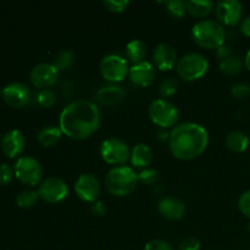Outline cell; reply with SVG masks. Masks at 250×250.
<instances>
[{"label":"cell","instance_id":"52a82bcc","mask_svg":"<svg viewBox=\"0 0 250 250\" xmlns=\"http://www.w3.org/2000/svg\"><path fill=\"white\" fill-rule=\"evenodd\" d=\"M100 155L106 164L122 166L131 159V150L126 142L112 137L100 144Z\"/></svg>","mask_w":250,"mask_h":250},{"label":"cell","instance_id":"f546056e","mask_svg":"<svg viewBox=\"0 0 250 250\" xmlns=\"http://www.w3.org/2000/svg\"><path fill=\"white\" fill-rule=\"evenodd\" d=\"M37 103H38L39 106L44 107V109H49V107L55 105L56 94L51 89L39 90L38 95H37Z\"/></svg>","mask_w":250,"mask_h":250},{"label":"cell","instance_id":"2e32d148","mask_svg":"<svg viewBox=\"0 0 250 250\" xmlns=\"http://www.w3.org/2000/svg\"><path fill=\"white\" fill-rule=\"evenodd\" d=\"M26 141L22 132L19 129H11L6 132L1 139V150L7 158L15 159L21 155L24 150Z\"/></svg>","mask_w":250,"mask_h":250},{"label":"cell","instance_id":"44dd1931","mask_svg":"<svg viewBox=\"0 0 250 250\" xmlns=\"http://www.w3.org/2000/svg\"><path fill=\"white\" fill-rule=\"evenodd\" d=\"M249 137L242 131H231L226 136L225 144L233 153H244L249 146Z\"/></svg>","mask_w":250,"mask_h":250},{"label":"cell","instance_id":"277c9868","mask_svg":"<svg viewBox=\"0 0 250 250\" xmlns=\"http://www.w3.org/2000/svg\"><path fill=\"white\" fill-rule=\"evenodd\" d=\"M193 41L204 49H219L225 44L226 29L215 20L198 21L192 28Z\"/></svg>","mask_w":250,"mask_h":250},{"label":"cell","instance_id":"d6986e66","mask_svg":"<svg viewBox=\"0 0 250 250\" xmlns=\"http://www.w3.org/2000/svg\"><path fill=\"white\" fill-rule=\"evenodd\" d=\"M95 97L100 104L106 105V106H114V105H117L124 100V98L126 97V92L120 85L111 84L100 88Z\"/></svg>","mask_w":250,"mask_h":250},{"label":"cell","instance_id":"e575fe53","mask_svg":"<svg viewBox=\"0 0 250 250\" xmlns=\"http://www.w3.org/2000/svg\"><path fill=\"white\" fill-rule=\"evenodd\" d=\"M14 168L7 164H1L0 165V186L9 185L14 177Z\"/></svg>","mask_w":250,"mask_h":250},{"label":"cell","instance_id":"9a60e30c","mask_svg":"<svg viewBox=\"0 0 250 250\" xmlns=\"http://www.w3.org/2000/svg\"><path fill=\"white\" fill-rule=\"evenodd\" d=\"M153 61L160 71H170L177 65V53L167 43H159L153 50Z\"/></svg>","mask_w":250,"mask_h":250},{"label":"cell","instance_id":"d4e9b609","mask_svg":"<svg viewBox=\"0 0 250 250\" xmlns=\"http://www.w3.org/2000/svg\"><path fill=\"white\" fill-rule=\"evenodd\" d=\"M243 65L244 62L242 61V59L233 54L229 58L220 61V71L225 75H237L238 72H241Z\"/></svg>","mask_w":250,"mask_h":250},{"label":"cell","instance_id":"836d02e7","mask_svg":"<svg viewBox=\"0 0 250 250\" xmlns=\"http://www.w3.org/2000/svg\"><path fill=\"white\" fill-rule=\"evenodd\" d=\"M238 208L242 214L250 220V189L241 194L238 199Z\"/></svg>","mask_w":250,"mask_h":250},{"label":"cell","instance_id":"9c48e42d","mask_svg":"<svg viewBox=\"0 0 250 250\" xmlns=\"http://www.w3.org/2000/svg\"><path fill=\"white\" fill-rule=\"evenodd\" d=\"M15 177L26 186H37L42 182L43 168L41 163L32 156H22L15 163Z\"/></svg>","mask_w":250,"mask_h":250},{"label":"cell","instance_id":"4dcf8cb0","mask_svg":"<svg viewBox=\"0 0 250 250\" xmlns=\"http://www.w3.org/2000/svg\"><path fill=\"white\" fill-rule=\"evenodd\" d=\"M138 180L139 182H142L143 185H154V183L159 180V173L158 171L154 170V168H144V170H142L141 172L138 173Z\"/></svg>","mask_w":250,"mask_h":250},{"label":"cell","instance_id":"f1b7e54d","mask_svg":"<svg viewBox=\"0 0 250 250\" xmlns=\"http://www.w3.org/2000/svg\"><path fill=\"white\" fill-rule=\"evenodd\" d=\"M178 87H180V83H178L177 78L167 77L160 83L159 92H160V94L163 95L164 98L172 97V95L178 90Z\"/></svg>","mask_w":250,"mask_h":250},{"label":"cell","instance_id":"484cf974","mask_svg":"<svg viewBox=\"0 0 250 250\" xmlns=\"http://www.w3.org/2000/svg\"><path fill=\"white\" fill-rule=\"evenodd\" d=\"M39 199V194L38 192L32 189H27L23 190V192L20 193L16 198V203L20 208L22 209H31L33 208L34 205L37 204Z\"/></svg>","mask_w":250,"mask_h":250},{"label":"cell","instance_id":"6da1fadb","mask_svg":"<svg viewBox=\"0 0 250 250\" xmlns=\"http://www.w3.org/2000/svg\"><path fill=\"white\" fill-rule=\"evenodd\" d=\"M102 122L99 107L90 100H73L60 114L59 127L62 134L73 141H83L98 131Z\"/></svg>","mask_w":250,"mask_h":250},{"label":"cell","instance_id":"b9f144b4","mask_svg":"<svg viewBox=\"0 0 250 250\" xmlns=\"http://www.w3.org/2000/svg\"><path fill=\"white\" fill-rule=\"evenodd\" d=\"M248 231L250 232V221H249V224H248Z\"/></svg>","mask_w":250,"mask_h":250},{"label":"cell","instance_id":"ffe728a7","mask_svg":"<svg viewBox=\"0 0 250 250\" xmlns=\"http://www.w3.org/2000/svg\"><path fill=\"white\" fill-rule=\"evenodd\" d=\"M131 163L136 168H146L153 161V150L146 143H137L131 150Z\"/></svg>","mask_w":250,"mask_h":250},{"label":"cell","instance_id":"30bf717a","mask_svg":"<svg viewBox=\"0 0 250 250\" xmlns=\"http://www.w3.org/2000/svg\"><path fill=\"white\" fill-rule=\"evenodd\" d=\"M38 194L44 202L49 204H58L65 200L68 195V186L62 178L51 176L42 181L38 188Z\"/></svg>","mask_w":250,"mask_h":250},{"label":"cell","instance_id":"ac0fdd59","mask_svg":"<svg viewBox=\"0 0 250 250\" xmlns=\"http://www.w3.org/2000/svg\"><path fill=\"white\" fill-rule=\"evenodd\" d=\"M158 211L167 220H180L186 214V204L177 197H164L159 202Z\"/></svg>","mask_w":250,"mask_h":250},{"label":"cell","instance_id":"cb8c5ba5","mask_svg":"<svg viewBox=\"0 0 250 250\" xmlns=\"http://www.w3.org/2000/svg\"><path fill=\"white\" fill-rule=\"evenodd\" d=\"M126 55L134 63L144 61V58L146 55V43L139 41V39H133V41L128 42L126 45Z\"/></svg>","mask_w":250,"mask_h":250},{"label":"cell","instance_id":"8992f818","mask_svg":"<svg viewBox=\"0 0 250 250\" xmlns=\"http://www.w3.org/2000/svg\"><path fill=\"white\" fill-rule=\"evenodd\" d=\"M148 112L151 122L163 129L177 126V122L180 120L178 107L166 99L153 100L149 105Z\"/></svg>","mask_w":250,"mask_h":250},{"label":"cell","instance_id":"60d3db41","mask_svg":"<svg viewBox=\"0 0 250 250\" xmlns=\"http://www.w3.org/2000/svg\"><path fill=\"white\" fill-rule=\"evenodd\" d=\"M244 66L250 71V49L247 51L246 54V58H244Z\"/></svg>","mask_w":250,"mask_h":250},{"label":"cell","instance_id":"ee69618b","mask_svg":"<svg viewBox=\"0 0 250 250\" xmlns=\"http://www.w3.org/2000/svg\"><path fill=\"white\" fill-rule=\"evenodd\" d=\"M0 137H1V134H0Z\"/></svg>","mask_w":250,"mask_h":250},{"label":"cell","instance_id":"4316f807","mask_svg":"<svg viewBox=\"0 0 250 250\" xmlns=\"http://www.w3.org/2000/svg\"><path fill=\"white\" fill-rule=\"evenodd\" d=\"M73 62H75V54H73L72 50L66 49V50L60 51V53L55 56L53 65L55 66L59 71H61L70 68L71 66L73 65Z\"/></svg>","mask_w":250,"mask_h":250},{"label":"cell","instance_id":"7402d4cb","mask_svg":"<svg viewBox=\"0 0 250 250\" xmlns=\"http://www.w3.org/2000/svg\"><path fill=\"white\" fill-rule=\"evenodd\" d=\"M62 137L60 127L58 126H45L38 132V142L45 148H50L58 144Z\"/></svg>","mask_w":250,"mask_h":250},{"label":"cell","instance_id":"603a6c76","mask_svg":"<svg viewBox=\"0 0 250 250\" xmlns=\"http://www.w3.org/2000/svg\"><path fill=\"white\" fill-rule=\"evenodd\" d=\"M186 7L192 16L204 17L214 10V2L211 0H188L186 1Z\"/></svg>","mask_w":250,"mask_h":250},{"label":"cell","instance_id":"7a4b0ae2","mask_svg":"<svg viewBox=\"0 0 250 250\" xmlns=\"http://www.w3.org/2000/svg\"><path fill=\"white\" fill-rule=\"evenodd\" d=\"M209 144V133L195 122H183L173 127L168 136V148L178 160L189 161L202 155Z\"/></svg>","mask_w":250,"mask_h":250},{"label":"cell","instance_id":"74e56055","mask_svg":"<svg viewBox=\"0 0 250 250\" xmlns=\"http://www.w3.org/2000/svg\"><path fill=\"white\" fill-rule=\"evenodd\" d=\"M232 55H233L232 48L229 45H226V44H224V45L220 46L216 51V56H217V59H219V61L225 60V59L229 58V56H232Z\"/></svg>","mask_w":250,"mask_h":250},{"label":"cell","instance_id":"4fadbf2b","mask_svg":"<svg viewBox=\"0 0 250 250\" xmlns=\"http://www.w3.org/2000/svg\"><path fill=\"white\" fill-rule=\"evenodd\" d=\"M100 182L92 173H82L75 182V192L81 200L87 203L97 202L100 195Z\"/></svg>","mask_w":250,"mask_h":250},{"label":"cell","instance_id":"ba28073f","mask_svg":"<svg viewBox=\"0 0 250 250\" xmlns=\"http://www.w3.org/2000/svg\"><path fill=\"white\" fill-rule=\"evenodd\" d=\"M100 73L107 82L117 83L124 81L128 75V62L124 56L119 54H107L102 59L99 65Z\"/></svg>","mask_w":250,"mask_h":250},{"label":"cell","instance_id":"8fae6325","mask_svg":"<svg viewBox=\"0 0 250 250\" xmlns=\"http://www.w3.org/2000/svg\"><path fill=\"white\" fill-rule=\"evenodd\" d=\"M215 15L221 24L236 26L243 16V5L238 0H221L215 5Z\"/></svg>","mask_w":250,"mask_h":250},{"label":"cell","instance_id":"7bdbcfd3","mask_svg":"<svg viewBox=\"0 0 250 250\" xmlns=\"http://www.w3.org/2000/svg\"><path fill=\"white\" fill-rule=\"evenodd\" d=\"M0 94H1V95H2V89H0Z\"/></svg>","mask_w":250,"mask_h":250},{"label":"cell","instance_id":"ab89813d","mask_svg":"<svg viewBox=\"0 0 250 250\" xmlns=\"http://www.w3.org/2000/svg\"><path fill=\"white\" fill-rule=\"evenodd\" d=\"M241 31L244 36L250 37V15L241 22Z\"/></svg>","mask_w":250,"mask_h":250},{"label":"cell","instance_id":"f35d334b","mask_svg":"<svg viewBox=\"0 0 250 250\" xmlns=\"http://www.w3.org/2000/svg\"><path fill=\"white\" fill-rule=\"evenodd\" d=\"M90 210H92V212L95 215V216H99V217L103 216V215L105 214V211H106V209H105L104 207V203H103L102 200H97V202L92 203Z\"/></svg>","mask_w":250,"mask_h":250},{"label":"cell","instance_id":"1f68e13d","mask_svg":"<svg viewBox=\"0 0 250 250\" xmlns=\"http://www.w3.org/2000/svg\"><path fill=\"white\" fill-rule=\"evenodd\" d=\"M103 5L109 11L120 14V12H124L125 10H127V7L129 6V1L128 0H105V1H103Z\"/></svg>","mask_w":250,"mask_h":250},{"label":"cell","instance_id":"e0dca14e","mask_svg":"<svg viewBox=\"0 0 250 250\" xmlns=\"http://www.w3.org/2000/svg\"><path fill=\"white\" fill-rule=\"evenodd\" d=\"M132 83L139 87H148L155 80V67L149 61H142L129 67L128 72Z\"/></svg>","mask_w":250,"mask_h":250},{"label":"cell","instance_id":"83f0119b","mask_svg":"<svg viewBox=\"0 0 250 250\" xmlns=\"http://www.w3.org/2000/svg\"><path fill=\"white\" fill-rule=\"evenodd\" d=\"M163 4L166 6L168 14L176 19H182L187 14L186 1H182V0H170V1H164Z\"/></svg>","mask_w":250,"mask_h":250},{"label":"cell","instance_id":"5bb4252c","mask_svg":"<svg viewBox=\"0 0 250 250\" xmlns=\"http://www.w3.org/2000/svg\"><path fill=\"white\" fill-rule=\"evenodd\" d=\"M2 98L9 106L21 109L31 100V92L28 87L21 82H12L2 88Z\"/></svg>","mask_w":250,"mask_h":250},{"label":"cell","instance_id":"3957f363","mask_svg":"<svg viewBox=\"0 0 250 250\" xmlns=\"http://www.w3.org/2000/svg\"><path fill=\"white\" fill-rule=\"evenodd\" d=\"M138 173L129 166H115L105 176V187L114 197L124 198L132 194L138 186Z\"/></svg>","mask_w":250,"mask_h":250},{"label":"cell","instance_id":"d590c367","mask_svg":"<svg viewBox=\"0 0 250 250\" xmlns=\"http://www.w3.org/2000/svg\"><path fill=\"white\" fill-rule=\"evenodd\" d=\"M144 250H173V248L168 242L164 239H153L146 244Z\"/></svg>","mask_w":250,"mask_h":250},{"label":"cell","instance_id":"7c38bea8","mask_svg":"<svg viewBox=\"0 0 250 250\" xmlns=\"http://www.w3.org/2000/svg\"><path fill=\"white\" fill-rule=\"evenodd\" d=\"M59 77V70L49 62H41L34 66L29 75L31 83L39 90L49 89L56 83Z\"/></svg>","mask_w":250,"mask_h":250},{"label":"cell","instance_id":"8d00e7d4","mask_svg":"<svg viewBox=\"0 0 250 250\" xmlns=\"http://www.w3.org/2000/svg\"><path fill=\"white\" fill-rule=\"evenodd\" d=\"M177 250H200V242L194 237H187L180 242Z\"/></svg>","mask_w":250,"mask_h":250},{"label":"cell","instance_id":"5b68a950","mask_svg":"<svg viewBox=\"0 0 250 250\" xmlns=\"http://www.w3.org/2000/svg\"><path fill=\"white\" fill-rule=\"evenodd\" d=\"M209 70V61L202 53H188L178 59L176 71L177 75L187 82L202 78Z\"/></svg>","mask_w":250,"mask_h":250},{"label":"cell","instance_id":"d6a6232c","mask_svg":"<svg viewBox=\"0 0 250 250\" xmlns=\"http://www.w3.org/2000/svg\"><path fill=\"white\" fill-rule=\"evenodd\" d=\"M231 94L238 99H244L250 94V85L243 82L236 83L231 87Z\"/></svg>","mask_w":250,"mask_h":250}]
</instances>
